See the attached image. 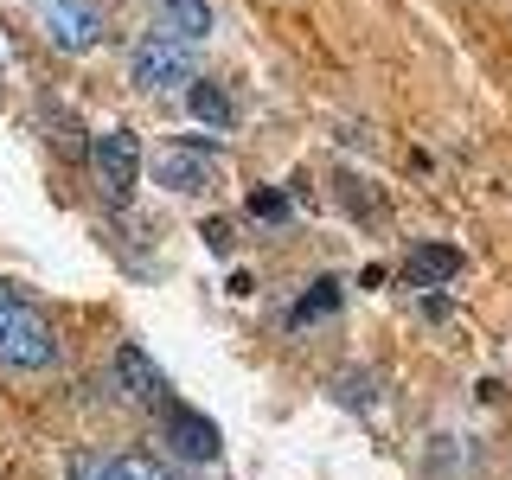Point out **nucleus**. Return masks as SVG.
I'll use <instances>...</instances> for the list:
<instances>
[{"instance_id":"1","label":"nucleus","mask_w":512,"mask_h":480,"mask_svg":"<svg viewBox=\"0 0 512 480\" xmlns=\"http://www.w3.org/2000/svg\"><path fill=\"white\" fill-rule=\"evenodd\" d=\"M58 365V333L13 282H0V372L13 378H39Z\"/></svg>"},{"instance_id":"2","label":"nucleus","mask_w":512,"mask_h":480,"mask_svg":"<svg viewBox=\"0 0 512 480\" xmlns=\"http://www.w3.org/2000/svg\"><path fill=\"white\" fill-rule=\"evenodd\" d=\"M192 45L180 39V32H141L135 52H128V84H135L141 96H167V90H186L192 84Z\"/></svg>"},{"instance_id":"3","label":"nucleus","mask_w":512,"mask_h":480,"mask_svg":"<svg viewBox=\"0 0 512 480\" xmlns=\"http://www.w3.org/2000/svg\"><path fill=\"white\" fill-rule=\"evenodd\" d=\"M32 13H39V39L52 45L58 58H90L96 45H103V32H109L96 0H39Z\"/></svg>"},{"instance_id":"4","label":"nucleus","mask_w":512,"mask_h":480,"mask_svg":"<svg viewBox=\"0 0 512 480\" xmlns=\"http://www.w3.org/2000/svg\"><path fill=\"white\" fill-rule=\"evenodd\" d=\"M90 167H96V180H103V192L116 205L135 199V180H141V135L135 128H109V135H96L90 141Z\"/></svg>"},{"instance_id":"5","label":"nucleus","mask_w":512,"mask_h":480,"mask_svg":"<svg viewBox=\"0 0 512 480\" xmlns=\"http://www.w3.org/2000/svg\"><path fill=\"white\" fill-rule=\"evenodd\" d=\"M212 148L205 141H173V148L154 154V186L173 192V199H199V192H212Z\"/></svg>"},{"instance_id":"6","label":"nucleus","mask_w":512,"mask_h":480,"mask_svg":"<svg viewBox=\"0 0 512 480\" xmlns=\"http://www.w3.org/2000/svg\"><path fill=\"white\" fill-rule=\"evenodd\" d=\"M160 436L173 442V455H186V461H218V423H205L199 410H186V404H160Z\"/></svg>"},{"instance_id":"7","label":"nucleus","mask_w":512,"mask_h":480,"mask_svg":"<svg viewBox=\"0 0 512 480\" xmlns=\"http://www.w3.org/2000/svg\"><path fill=\"white\" fill-rule=\"evenodd\" d=\"M109 372H116V391L128 397V404H148V410L167 404V378H160V365H154L135 340L116 346V365H109Z\"/></svg>"},{"instance_id":"8","label":"nucleus","mask_w":512,"mask_h":480,"mask_svg":"<svg viewBox=\"0 0 512 480\" xmlns=\"http://www.w3.org/2000/svg\"><path fill=\"white\" fill-rule=\"evenodd\" d=\"M455 276H461V250L455 244H436V237L410 244V256H404V282L410 288H448Z\"/></svg>"},{"instance_id":"9","label":"nucleus","mask_w":512,"mask_h":480,"mask_svg":"<svg viewBox=\"0 0 512 480\" xmlns=\"http://www.w3.org/2000/svg\"><path fill=\"white\" fill-rule=\"evenodd\" d=\"M186 116L224 135V128L237 122V103H231V90H224V84H212V77H192V84H186Z\"/></svg>"},{"instance_id":"10","label":"nucleus","mask_w":512,"mask_h":480,"mask_svg":"<svg viewBox=\"0 0 512 480\" xmlns=\"http://www.w3.org/2000/svg\"><path fill=\"white\" fill-rule=\"evenodd\" d=\"M474 461H480L474 436H436V442H429V455H423V468H429V480H468Z\"/></svg>"},{"instance_id":"11","label":"nucleus","mask_w":512,"mask_h":480,"mask_svg":"<svg viewBox=\"0 0 512 480\" xmlns=\"http://www.w3.org/2000/svg\"><path fill=\"white\" fill-rule=\"evenodd\" d=\"M333 199H340V212L359 218V224H378L384 218V192L365 180V173H340V180H333Z\"/></svg>"},{"instance_id":"12","label":"nucleus","mask_w":512,"mask_h":480,"mask_svg":"<svg viewBox=\"0 0 512 480\" xmlns=\"http://www.w3.org/2000/svg\"><path fill=\"white\" fill-rule=\"evenodd\" d=\"M160 13H167V32H180L186 45H199V39H212V26H218V13H212V0H160Z\"/></svg>"},{"instance_id":"13","label":"nucleus","mask_w":512,"mask_h":480,"mask_svg":"<svg viewBox=\"0 0 512 480\" xmlns=\"http://www.w3.org/2000/svg\"><path fill=\"white\" fill-rule=\"evenodd\" d=\"M327 314H340V282H333V276H314L308 295L288 308V327H314V320H327Z\"/></svg>"},{"instance_id":"14","label":"nucleus","mask_w":512,"mask_h":480,"mask_svg":"<svg viewBox=\"0 0 512 480\" xmlns=\"http://www.w3.org/2000/svg\"><path fill=\"white\" fill-rule=\"evenodd\" d=\"M333 397H340L346 410H378V378L372 372H340L333 378Z\"/></svg>"},{"instance_id":"15","label":"nucleus","mask_w":512,"mask_h":480,"mask_svg":"<svg viewBox=\"0 0 512 480\" xmlns=\"http://www.w3.org/2000/svg\"><path fill=\"white\" fill-rule=\"evenodd\" d=\"M109 461H116V480H180L160 455H141V448H128V455H109Z\"/></svg>"},{"instance_id":"16","label":"nucleus","mask_w":512,"mask_h":480,"mask_svg":"<svg viewBox=\"0 0 512 480\" xmlns=\"http://www.w3.org/2000/svg\"><path fill=\"white\" fill-rule=\"evenodd\" d=\"M64 480H116V461L96 455V448H77V455L64 461Z\"/></svg>"},{"instance_id":"17","label":"nucleus","mask_w":512,"mask_h":480,"mask_svg":"<svg viewBox=\"0 0 512 480\" xmlns=\"http://www.w3.org/2000/svg\"><path fill=\"white\" fill-rule=\"evenodd\" d=\"M250 218L282 224V218H288V199H282V192H250Z\"/></svg>"},{"instance_id":"18","label":"nucleus","mask_w":512,"mask_h":480,"mask_svg":"<svg viewBox=\"0 0 512 480\" xmlns=\"http://www.w3.org/2000/svg\"><path fill=\"white\" fill-rule=\"evenodd\" d=\"M455 314V295H442V288H429L423 295V320H448Z\"/></svg>"},{"instance_id":"19","label":"nucleus","mask_w":512,"mask_h":480,"mask_svg":"<svg viewBox=\"0 0 512 480\" xmlns=\"http://www.w3.org/2000/svg\"><path fill=\"white\" fill-rule=\"evenodd\" d=\"M340 141H346V148H372V128H365V122L352 128V122H346V128H340Z\"/></svg>"},{"instance_id":"20","label":"nucleus","mask_w":512,"mask_h":480,"mask_svg":"<svg viewBox=\"0 0 512 480\" xmlns=\"http://www.w3.org/2000/svg\"><path fill=\"white\" fill-rule=\"evenodd\" d=\"M205 244H212V250H231V224H205Z\"/></svg>"}]
</instances>
